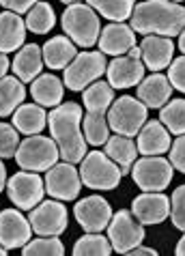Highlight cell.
<instances>
[{
	"label": "cell",
	"mask_w": 185,
	"mask_h": 256,
	"mask_svg": "<svg viewBox=\"0 0 185 256\" xmlns=\"http://www.w3.org/2000/svg\"><path fill=\"white\" fill-rule=\"evenodd\" d=\"M84 110L80 104L67 102L58 104L48 114V127L54 142L58 144L60 160L69 164H80L88 153V142L82 130Z\"/></svg>",
	"instance_id": "6da1fadb"
},
{
	"label": "cell",
	"mask_w": 185,
	"mask_h": 256,
	"mask_svg": "<svg viewBox=\"0 0 185 256\" xmlns=\"http://www.w3.org/2000/svg\"><path fill=\"white\" fill-rule=\"evenodd\" d=\"M130 26L138 34L179 37L185 28V6L172 0H142L134 6Z\"/></svg>",
	"instance_id": "7a4b0ae2"
},
{
	"label": "cell",
	"mask_w": 185,
	"mask_h": 256,
	"mask_svg": "<svg viewBox=\"0 0 185 256\" xmlns=\"http://www.w3.org/2000/svg\"><path fill=\"white\" fill-rule=\"evenodd\" d=\"M114 102V88L110 82H92L82 90V104H84V116H82V130L84 138L92 146L106 144L110 138V125L106 112L110 110Z\"/></svg>",
	"instance_id": "3957f363"
},
{
	"label": "cell",
	"mask_w": 185,
	"mask_h": 256,
	"mask_svg": "<svg viewBox=\"0 0 185 256\" xmlns=\"http://www.w3.org/2000/svg\"><path fill=\"white\" fill-rule=\"evenodd\" d=\"M99 18L102 16L86 2L67 4V9L62 11V16H60L62 32H65L76 46L88 50L97 44L99 34H102V22H99Z\"/></svg>",
	"instance_id": "277c9868"
},
{
	"label": "cell",
	"mask_w": 185,
	"mask_h": 256,
	"mask_svg": "<svg viewBox=\"0 0 185 256\" xmlns=\"http://www.w3.org/2000/svg\"><path fill=\"white\" fill-rule=\"evenodd\" d=\"M60 158L58 144L54 142V138L50 136H41V134H34V136H28L20 142L18 151H16V160L18 166L22 170H30V172H46L54 166Z\"/></svg>",
	"instance_id": "5b68a950"
},
{
	"label": "cell",
	"mask_w": 185,
	"mask_h": 256,
	"mask_svg": "<svg viewBox=\"0 0 185 256\" xmlns=\"http://www.w3.org/2000/svg\"><path fill=\"white\" fill-rule=\"evenodd\" d=\"M80 179H82V186H86L90 190L110 192L118 188L123 172H120L118 164L112 162L106 153L90 151L80 162Z\"/></svg>",
	"instance_id": "8992f818"
},
{
	"label": "cell",
	"mask_w": 185,
	"mask_h": 256,
	"mask_svg": "<svg viewBox=\"0 0 185 256\" xmlns=\"http://www.w3.org/2000/svg\"><path fill=\"white\" fill-rule=\"evenodd\" d=\"M146 120H148V108L138 97L125 95V97H118L116 102H112L110 106L108 125L118 136L136 138V134Z\"/></svg>",
	"instance_id": "52a82bcc"
},
{
	"label": "cell",
	"mask_w": 185,
	"mask_h": 256,
	"mask_svg": "<svg viewBox=\"0 0 185 256\" xmlns=\"http://www.w3.org/2000/svg\"><path fill=\"white\" fill-rule=\"evenodd\" d=\"M106 54L104 52H78L76 58L62 69V82L69 90H84L88 84L97 82L106 74Z\"/></svg>",
	"instance_id": "ba28073f"
},
{
	"label": "cell",
	"mask_w": 185,
	"mask_h": 256,
	"mask_svg": "<svg viewBox=\"0 0 185 256\" xmlns=\"http://www.w3.org/2000/svg\"><path fill=\"white\" fill-rule=\"evenodd\" d=\"M134 183L144 192H164L172 181L174 168L170 160L162 155H144L142 160H136L132 166Z\"/></svg>",
	"instance_id": "9c48e42d"
},
{
	"label": "cell",
	"mask_w": 185,
	"mask_h": 256,
	"mask_svg": "<svg viewBox=\"0 0 185 256\" xmlns=\"http://www.w3.org/2000/svg\"><path fill=\"white\" fill-rule=\"evenodd\" d=\"M144 237H146L144 224H140L132 211L120 209L112 213V220L108 224V239L112 244V252L127 254L132 248L140 246Z\"/></svg>",
	"instance_id": "30bf717a"
},
{
	"label": "cell",
	"mask_w": 185,
	"mask_h": 256,
	"mask_svg": "<svg viewBox=\"0 0 185 256\" xmlns=\"http://www.w3.org/2000/svg\"><path fill=\"white\" fill-rule=\"evenodd\" d=\"M46 194V183L39 172L22 170L6 179V196L9 200L22 211H30L32 207L44 200Z\"/></svg>",
	"instance_id": "8fae6325"
},
{
	"label": "cell",
	"mask_w": 185,
	"mask_h": 256,
	"mask_svg": "<svg viewBox=\"0 0 185 256\" xmlns=\"http://www.w3.org/2000/svg\"><path fill=\"white\" fill-rule=\"evenodd\" d=\"M67 207L62 204V200H41L37 207L30 209L28 222L34 234L41 237H60L67 230Z\"/></svg>",
	"instance_id": "7c38bea8"
},
{
	"label": "cell",
	"mask_w": 185,
	"mask_h": 256,
	"mask_svg": "<svg viewBox=\"0 0 185 256\" xmlns=\"http://www.w3.org/2000/svg\"><path fill=\"white\" fill-rule=\"evenodd\" d=\"M46 192L56 200L69 202L76 200L78 194L82 192V179H80V170L76 168V164L69 162H56L52 168L46 170Z\"/></svg>",
	"instance_id": "4fadbf2b"
},
{
	"label": "cell",
	"mask_w": 185,
	"mask_h": 256,
	"mask_svg": "<svg viewBox=\"0 0 185 256\" xmlns=\"http://www.w3.org/2000/svg\"><path fill=\"white\" fill-rule=\"evenodd\" d=\"M144 71L146 67L142 62L140 46H134L127 54L114 56V60H110V65L106 67V76L112 88H132L140 84Z\"/></svg>",
	"instance_id": "5bb4252c"
},
{
	"label": "cell",
	"mask_w": 185,
	"mask_h": 256,
	"mask_svg": "<svg viewBox=\"0 0 185 256\" xmlns=\"http://www.w3.org/2000/svg\"><path fill=\"white\" fill-rule=\"evenodd\" d=\"M74 216L78 220V224L84 228V232H102L108 228L112 220V207L104 196L90 194L76 202Z\"/></svg>",
	"instance_id": "9a60e30c"
},
{
	"label": "cell",
	"mask_w": 185,
	"mask_h": 256,
	"mask_svg": "<svg viewBox=\"0 0 185 256\" xmlns=\"http://www.w3.org/2000/svg\"><path fill=\"white\" fill-rule=\"evenodd\" d=\"M32 228L22 209H2L0 211V246L6 250H22L30 241Z\"/></svg>",
	"instance_id": "2e32d148"
},
{
	"label": "cell",
	"mask_w": 185,
	"mask_h": 256,
	"mask_svg": "<svg viewBox=\"0 0 185 256\" xmlns=\"http://www.w3.org/2000/svg\"><path fill=\"white\" fill-rule=\"evenodd\" d=\"M132 213L140 224L155 226L170 218V198L164 192H142L134 198Z\"/></svg>",
	"instance_id": "e0dca14e"
},
{
	"label": "cell",
	"mask_w": 185,
	"mask_h": 256,
	"mask_svg": "<svg viewBox=\"0 0 185 256\" xmlns=\"http://www.w3.org/2000/svg\"><path fill=\"white\" fill-rule=\"evenodd\" d=\"M140 54L146 69H168L174 58V41L172 37H162V34H144L140 41Z\"/></svg>",
	"instance_id": "ac0fdd59"
},
{
	"label": "cell",
	"mask_w": 185,
	"mask_h": 256,
	"mask_svg": "<svg viewBox=\"0 0 185 256\" xmlns=\"http://www.w3.org/2000/svg\"><path fill=\"white\" fill-rule=\"evenodd\" d=\"M136 30L125 22H110L99 34V52L106 56H123L136 46Z\"/></svg>",
	"instance_id": "d6986e66"
},
{
	"label": "cell",
	"mask_w": 185,
	"mask_h": 256,
	"mask_svg": "<svg viewBox=\"0 0 185 256\" xmlns=\"http://www.w3.org/2000/svg\"><path fill=\"white\" fill-rule=\"evenodd\" d=\"M172 138L170 132L164 127V123L158 120H146L136 134V146L140 155H164L168 153Z\"/></svg>",
	"instance_id": "ffe728a7"
},
{
	"label": "cell",
	"mask_w": 185,
	"mask_h": 256,
	"mask_svg": "<svg viewBox=\"0 0 185 256\" xmlns=\"http://www.w3.org/2000/svg\"><path fill=\"white\" fill-rule=\"evenodd\" d=\"M136 88H138V99L146 108H153V110H160L162 106H166L174 90L168 76L160 74V71H153L151 76L142 78Z\"/></svg>",
	"instance_id": "44dd1931"
},
{
	"label": "cell",
	"mask_w": 185,
	"mask_h": 256,
	"mask_svg": "<svg viewBox=\"0 0 185 256\" xmlns=\"http://www.w3.org/2000/svg\"><path fill=\"white\" fill-rule=\"evenodd\" d=\"M44 54H41V48L37 44H24L22 48L16 52V58L11 60V69L24 84L32 82L37 76H41V69H44Z\"/></svg>",
	"instance_id": "7402d4cb"
},
{
	"label": "cell",
	"mask_w": 185,
	"mask_h": 256,
	"mask_svg": "<svg viewBox=\"0 0 185 256\" xmlns=\"http://www.w3.org/2000/svg\"><path fill=\"white\" fill-rule=\"evenodd\" d=\"M26 22L13 11L0 13V52H18L26 39Z\"/></svg>",
	"instance_id": "603a6c76"
},
{
	"label": "cell",
	"mask_w": 185,
	"mask_h": 256,
	"mask_svg": "<svg viewBox=\"0 0 185 256\" xmlns=\"http://www.w3.org/2000/svg\"><path fill=\"white\" fill-rule=\"evenodd\" d=\"M30 95L34 104L44 108H56L65 95V82L58 80V76L54 74H41L30 82Z\"/></svg>",
	"instance_id": "cb8c5ba5"
},
{
	"label": "cell",
	"mask_w": 185,
	"mask_h": 256,
	"mask_svg": "<svg viewBox=\"0 0 185 256\" xmlns=\"http://www.w3.org/2000/svg\"><path fill=\"white\" fill-rule=\"evenodd\" d=\"M41 54H44V62L50 69H65L71 60L76 58V44L71 41L67 34H58V37L48 39L44 48H41Z\"/></svg>",
	"instance_id": "d4e9b609"
},
{
	"label": "cell",
	"mask_w": 185,
	"mask_h": 256,
	"mask_svg": "<svg viewBox=\"0 0 185 256\" xmlns=\"http://www.w3.org/2000/svg\"><path fill=\"white\" fill-rule=\"evenodd\" d=\"M13 125L20 134L24 136H34L41 134L48 125V114L44 110V106L39 104H22L20 108L13 112Z\"/></svg>",
	"instance_id": "484cf974"
},
{
	"label": "cell",
	"mask_w": 185,
	"mask_h": 256,
	"mask_svg": "<svg viewBox=\"0 0 185 256\" xmlns=\"http://www.w3.org/2000/svg\"><path fill=\"white\" fill-rule=\"evenodd\" d=\"M106 155L112 160V162H116L118 164V168H120V172L125 174H130L132 172V166H134V162H136L138 158V146H136V142H134L132 138H127V136H112L106 140Z\"/></svg>",
	"instance_id": "4316f807"
},
{
	"label": "cell",
	"mask_w": 185,
	"mask_h": 256,
	"mask_svg": "<svg viewBox=\"0 0 185 256\" xmlns=\"http://www.w3.org/2000/svg\"><path fill=\"white\" fill-rule=\"evenodd\" d=\"M26 99L24 82L18 76L0 78V118L11 116Z\"/></svg>",
	"instance_id": "83f0119b"
},
{
	"label": "cell",
	"mask_w": 185,
	"mask_h": 256,
	"mask_svg": "<svg viewBox=\"0 0 185 256\" xmlns=\"http://www.w3.org/2000/svg\"><path fill=\"white\" fill-rule=\"evenodd\" d=\"M24 22H26V28L30 32H34V34H48L56 26V13H54V9H52V4H50V2L39 0V2L26 13Z\"/></svg>",
	"instance_id": "f1b7e54d"
},
{
	"label": "cell",
	"mask_w": 185,
	"mask_h": 256,
	"mask_svg": "<svg viewBox=\"0 0 185 256\" xmlns=\"http://www.w3.org/2000/svg\"><path fill=\"white\" fill-rule=\"evenodd\" d=\"M86 4H90L108 22H125L132 18L136 0H86Z\"/></svg>",
	"instance_id": "f546056e"
},
{
	"label": "cell",
	"mask_w": 185,
	"mask_h": 256,
	"mask_svg": "<svg viewBox=\"0 0 185 256\" xmlns=\"http://www.w3.org/2000/svg\"><path fill=\"white\" fill-rule=\"evenodd\" d=\"M160 120L174 136L185 134V99H170L166 106H162Z\"/></svg>",
	"instance_id": "4dcf8cb0"
},
{
	"label": "cell",
	"mask_w": 185,
	"mask_h": 256,
	"mask_svg": "<svg viewBox=\"0 0 185 256\" xmlns=\"http://www.w3.org/2000/svg\"><path fill=\"white\" fill-rule=\"evenodd\" d=\"M112 252V244L108 237H104L102 232H86L84 237H80L74 244V254L76 256H90V254H99V256H108Z\"/></svg>",
	"instance_id": "1f68e13d"
},
{
	"label": "cell",
	"mask_w": 185,
	"mask_h": 256,
	"mask_svg": "<svg viewBox=\"0 0 185 256\" xmlns=\"http://www.w3.org/2000/svg\"><path fill=\"white\" fill-rule=\"evenodd\" d=\"M24 256H37V254H46V256H62L65 254V246L58 237H39L30 239L28 244L22 248Z\"/></svg>",
	"instance_id": "d6a6232c"
},
{
	"label": "cell",
	"mask_w": 185,
	"mask_h": 256,
	"mask_svg": "<svg viewBox=\"0 0 185 256\" xmlns=\"http://www.w3.org/2000/svg\"><path fill=\"white\" fill-rule=\"evenodd\" d=\"M20 132L13 123L0 120V160H11L16 158V151L20 146Z\"/></svg>",
	"instance_id": "836d02e7"
},
{
	"label": "cell",
	"mask_w": 185,
	"mask_h": 256,
	"mask_svg": "<svg viewBox=\"0 0 185 256\" xmlns=\"http://www.w3.org/2000/svg\"><path fill=\"white\" fill-rule=\"evenodd\" d=\"M170 220L176 230H185V183L170 196Z\"/></svg>",
	"instance_id": "e575fe53"
},
{
	"label": "cell",
	"mask_w": 185,
	"mask_h": 256,
	"mask_svg": "<svg viewBox=\"0 0 185 256\" xmlns=\"http://www.w3.org/2000/svg\"><path fill=\"white\" fill-rule=\"evenodd\" d=\"M168 80L172 88L185 93V54H181L179 58H172V62L168 65Z\"/></svg>",
	"instance_id": "d590c367"
},
{
	"label": "cell",
	"mask_w": 185,
	"mask_h": 256,
	"mask_svg": "<svg viewBox=\"0 0 185 256\" xmlns=\"http://www.w3.org/2000/svg\"><path fill=\"white\" fill-rule=\"evenodd\" d=\"M168 155H170L168 160L172 164V168L185 174V134H181V136H176L172 140V144L168 148Z\"/></svg>",
	"instance_id": "8d00e7d4"
},
{
	"label": "cell",
	"mask_w": 185,
	"mask_h": 256,
	"mask_svg": "<svg viewBox=\"0 0 185 256\" xmlns=\"http://www.w3.org/2000/svg\"><path fill=\"white\" fill-rule=\"evenodd\" d=\"M37 2L39 0H0V4L4 6V11H13V13H18V16L28 13Z\"/></svg>",
	"instance_id": "74e56055"
},
{
	"label": "cell",
	"mask_w": 185,
	"mask_h": 256,
	"mask_svg": "<svg viewBox=\"0 0 185 256\" xmlns=\"http://www.w3.org/2000/svg\"><path fill=\"white\" fill-rule=\"evenodd\" d=\"M11 67V60H9V54H4V52H0V78H4L6 76V71H9Z\"/></svg>",
	"instance_id": "f35d334b"
},
{
	"label": "cell",
	"mask_w": 185,
	"mask_h": 256,
	"mask_svg": "<svg viewBox=\"0 0 185 256\" xmlns=\"http://www.w3.org/2000/svg\"><path fill=\"white\" fill-rule=\"evenodd\" d=\"M127 254H151V256H155V254H158V250H153V248H146V246H136V248H132V250L130 252H127Z\"/></svg>",
	"instance_id": "ab89813d"
},
{
	"label": "cell",
	"mask_w": 185,
	"mask_h": 256,
	"mask_svg": "<svg viewBox=\"0 0 185 256\" xmlns=\"http://www.w3.org/2000/svg\"><path fill=\"white\" fill-rule=\"evenodd\" d=\"M2 190H6V166L0 160V192Z\"/></svg>",
	"instance_id": "60d3db41"
},
{
	"label": "cell",
	"mask_w": 185,
	"mask_h": 256,
	"mask_svg": "<svg viewBox=\"0 0 185 256\" xmlns=\"http://www.w3.org/2000/svg\"><path fill=\"white\" fill-rule=\"evenodd\" d=\"M174 254L176 256H185V230H183V237L179 239V244L174 248Z\"/></svg>",
	"instance_id": "b9f144b4"
},
{
	"label": "cell",
	"mask_w": 185,
	"mask_h": 256,
	"mask_svg": "<svg viewBox=\"0 0 185 256\" xmlns=\"http://www.w3.org/2000/svg\"><path fill=\"white\" fill-rule=\"evenodd\" d=\"M179 52L185 54V28L179 32Z\"/></svg>",
	"instance_id": "7bdbcfd3"
},
{
	"label": "cell",
	"mask_w": 185,
	"mask_h": 256,
	"mask_svg": "<svg viewBox=\"0 0 185 256\" xmlns=\"http://www.w3.org/2000/svg\"><path fill=\"white\" fill-rule=\"evenodd\" d=\"M60 2H65V4H76V2H80V0H60Z\"/></svg>",
	"instance_id": "ee69618b"
},
{
	"label": "cell",
	"mask_w": 185,
	"mask_h": 256,
	"mask_svg": "<svg viewBox=\"0 0 185 256\" xmlns=\"http://www.w3.org/2000/svg\"><path fill=\"white\" fill-rule=\"evenodd\" d=\"M6 252H9V250H6V248H4V246H0V256H4Z\"/></svg>",
	"instance_id": "f6af8a7d"
},
{
	"label": "cell",
	"mask_w": 185,
	"mask_h": 256,
	"mask_svg": "<svg viewBox=\"0 0 185 256\" xmlns=\"http://www.w3.org/2000/svg\"><path fill=\"white\" fill-rule=\"evenodd\" d=\"M172 2H183V0H172Z\"/></svg>",
	"instance_id": "bcb514c9"
}]
</instances>
